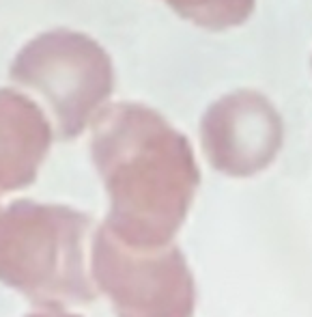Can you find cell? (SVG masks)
<instances>
[{
	"label": "cell",
	"instance_id": "3",
	"mask_svg": "<svg viewBox=\"0 0 312 317\" xmlns=\"http://www.w3.org/2000/svg\"><path fill=\"white\" fill-rule=\"evenodd\" d=\"M11 80L37 91L56 117L63 138H76L112 95L108 52L73 31H50L26 43L11 65Z\"/></svg>",
	"mask_w": 312,
	"mask_h": 317
},
{
	"label": "cell",
	"instance_id": "8",
	"mask_svg": "<svg viewBox=\"0 0 312 317\" xmlns=\"http://www.w3.org/2000/svg\"><path fill=\"white\" fill-rule=\"evenodd\" d=\"M28 317H80V315L63 313L60 309H45V311H39V313H30Z\"/></svg>",
	"mask_w": 312,
	"mask_h": 317
},
{
	"label": "cell",
	"instance_id": "5",
	"mask_svg": "<svg viewBox=\"0 0 312 317\" xmlns=\"http://www.w3.org/2000/svg\"><path fill=\"white\" fill-rule=\"evenodd\" d=\"M200 140L215 170L228 177H252L278 156L284 140L282 117L265 95L237 91L205 112Z\"/></svg>",
	"mask_w": 312,
	"mask_h": 317
},
{
	"label": "cell",
	"instance_id": "6",
	"mask_svg": "<svg viewBox=\"0 0 312 317\" xmlns=\"http://www.w3.org/2000/svg\"><path fill=\"white\" fill-rule=\"evenodd\" d=\"M52 145V128L33 99L0 89V194L30 186Z\"/></svg>",
	"mask_w": 312,
	"mask_h": 317
},
{
	"label": "cell",
	"instance_id": "4",
	"mask_svg": "<svg viewBox=\"0 0 312 317\" xmlns=\"http://www.w3.org/2000/svg\"><path fill=\"white\" fill-rule=\"evenodd\" d=\"M93 276L116 317H192L194 276L179 246H132L102 224L93 238Z\"/></svg>",
	"mask_w": 312,
	"mask_h": 317
},
{
	"label": "cell",
	"instance_id": "7",
	"mask_svg": "<svg viewBox=\"0 0 312 317\" xmlns=\"http://www.w3.org/2000/svg\"><path fill=\"white\" fill-rule=\"evenodd\" d=\"M183 20L209 31H224L243 24L254 11L256 0H164Z\"/></svg>",
	"mask_w": 312,
	"mask_h": 317
},
{
	"label": "cell",
	"instance_id": "1",
	"mask_svg": "<svg viewBox=\"0 0 312 317\" xmlns=\"http://www.w3.org/2000/svg\"><path fill=\"white\" fill-rule=\"evenodd\" d=\"M93 162L110 196L104 222L132 246H166L200 184L190 140L142 104H114L95 117Z\"/></svg>",
	"mask_w": 312,
	"mask_h": 317
},
{
	"label": "cell",
	"instance_id": "2",
	"mask_svg": "<svg viewBox=\"0 0 312 317\" xmlns=\"http://www.w3.org/2000/svg\"><path fill=\"white\" fill-rule=\"evenodd\" d=\"M90 216L67 205L15 201L0 212V283L41 309L95 300L84 266Z\"/></svg>",
	"mask_w": 312,
	"mask_h": 317
}]
</instances>
